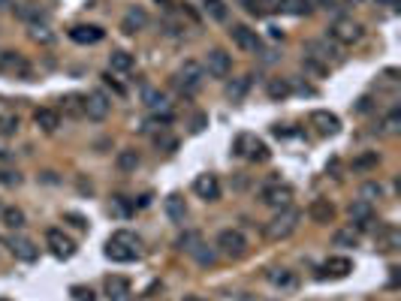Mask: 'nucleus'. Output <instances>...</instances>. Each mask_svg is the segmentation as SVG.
<instances>
[{"label": "nucleus", "instance_id": "f257e3e1", "mask_svg": "<svg viewBox=\"0 0 401 301\" xmlns=\"http://www.w3.org/2000/svg\"><path fill=\"white\" fill-rule=\"evenodd\" d=\"M139 247H142L139 235L127 232V229H118L106 241V259H112V262H133V259H139Z\"/></svg>", "mask_w": 401, "mask_h": 301}, {"label": "nucleus", "instance_id": "f03ea898", "mask_svg": "<svg viewBox=\"0 0 401 301\" xmlns=\"http://www.w3.org/2000/svg\"><path fill=\"white\" fill-rule=\"evenodd\" d=\"M299 220H302V214H299L296 208H280L278 214L266 223V238L269 241H284L290 238L299 229Z\"/></svg>", "mask_w": 401, "mask_h": 301}, {"label": "nucleus", "instance_id": "7ed1b4c3", "mask_svg": "<svg viewBox=\"0 0 401 301\" xmlns=\"http://www.w3.org/2000/svg\"><path fill=\"white\" fill-rule=\"evenodd\" d=\"M203 78H205L203 64H196V60H184L182 69L175 73V85H178L182 94H196V90L203 88Z\"/></svg>", "mask_w": 401, "mask_h": 301}, {"label": "nucleus", "instance_id": "20e7f679", "mask_svg": "<svg viewBox=\"0 0 401 301\" xmlns=\"http://www.w3.org/2000/svg\"><path fill=\"white\" fill-rule=\"evenodd\" d=\"M217 250L224 256L229 259H238V256H245V250H247V238L242 229H224V232L217 235Z\"/></svg>", "mask_w": 401, "mask_h": 301}, {"label": "nucleus", "instance_id": "39448f33", "mask_svg": "<svg viewBox=\"0 0 401 301\" xmlns=\"http://www.w3.org/2000/svg\"><path fill=\"white\" fill-rule=\"evenodd\" d=\"M329 36H332L338 46H353L362 39V24H356L353 18H338V22L329 24Z\"/></svg>", "mask_w": 401, "mask_h": 301}, {"label": "nucleus", "instance_id": "423d86ee", "mask_svg": "<svg viewBox=\"0 0 401 301\" xmlns=\"http://www.w3.org/2000/svg\"><path fill=\"white\" fill-rule=\"evenodd\" d=\"M109 108H112V99H109L103 90H91L88 97H82V112H85V118L106 120V118H109Z\"/></svg>", "mask_w": 401, "mask_h": 301}, {"label": "nucleus", "instance_id": "0eeeda50", "mask_svg": "<svg viewBox=\"0 0 401 301\" xmlns=\"http://www.w3.org/2000/svg\"><path fill=\"white\" fill-rule=\"evenodd\" d=\"M203 69L212 78H226L229 73H233V57H229L224 48H212V52L205 55V64H203Z\"/></svg>", "mask_w": 401, "mask_h": 301}, {"label": "nucleus", "instance_id": "6e6552de", "mask_svg": "<svg viewBox=\"0 0 401 301\" xmlns=\"http://www.w3.org/2000/svg\"><path fill=\"white\" fill-rule=\"evenodd\" d=\"M259 199L269 205V208H290V202H293V187H287V184H269L263 187V193H259Z\"/></svg>", "mask_w": 401, "mask_h": 301}, {"label": "nucleus", "instance_id": "1a4fd4ad", "mask_svg": "<svg viewBox=\"0 0 401 301\" xmlns=\"http://www.w3.org/2000/svg\"><path fill=\"white\" fill-rule=\"evenodd\" d=\"M0 73L15 76V78H27L31 76V64H27L25 55H18V52H0Z\"/></svg>", "mask_w": 401, "mask_h": 301}, {"label": "nucleus", "instance_id": "9d476101", "mask_svg": "<svg viewBox=\"0 0 401 301\" xmlns=\"http://www.w3.org/2000/svg\"><path fill=\"white\" fill-rule=\"evenodd\" d=\"M46 244H48V250H52V256H57V259H69V256L76 253L73 238H67L61 229H48V232H46Z\"/></svg>", "mask_w": 401, "mask_h": 301}, {"label": "nucleus", "instance_id": "9b49d317", "mask_svg": "<svg viewBox=\"0 0 401 301\" xmlns=\"http://www.w3.org/2000/svg\"><path fill=\"white\" fill-rule=\"evenodd\" d=\"M350 271H353V262H350L347 256H332V259H326L323 265H320V271H317V277L320 280H341V277H347Z\"/></svg>", "mask_w": 401, "mask_h": 301}, {"label": "nucleus", "instance_id": "f8f14e48", "mask_svg": "<svg viewBox=\"0 0 401 301\" xmlns=\"http://www.w3.org/2000/svg\"><path fill=\"white\" fill-rule=\"evenodd\" d=\"M193 193L203 199V202H217V199H220V181H217V175H196Z\"/></svg>", "mask_w": 401, "mask_h": 301}, {"label": "nucleus", "instance_id": "ddd939ff", "mask_svg": "<svg viewBox=\"0 0 401 301\" xmlns=\"http://www.w3.org/2000/svg\"><path fill=\"white\" fill-rule=\"evenodd\" d=\"M229 36H233V43L242 48V52H259V36H257V30H250L247 24H233L229 27Z\"/></svg>", "mask_w": 401, "mask_h": 301}, {"label": "nucleus", "instance_id": "4468645a", "mask_svg": "<svg viewBox=\"0 0 401 301\" xmlns=\"http://www.w3.org/2000/svg\"><path fill=\"white\" fill-rule=\"evenodd\" d=\"M311 127H314L320 136H335L341 130V120H338V115L326 112V108H317V112H311Z\"/></svg>", "mask_w": 401, "mask_h": 301}, {"label": "nucleus", "instance_id": "2eb2a0df", "mask_svg": "<svg viewBox=\"0 0 401 301\" xmlns=\"http://www.w3.org/2000/svg\"><path fill=\"white\" fill-rule=\"evenodd\" d=\"M103 36H106V30L97 27V24H76V27H69V39L79 43V46H97Z\"/></svg>", "mask_w": 401, "mask_h": 301}, {"label": "nucleus", "instance_id": "dca6fc26", "mask_svg": "<svg viewBox=\"0 0 401 301\" xmlns=\"http://www.w3.org/2000/svg\"><path fill=\"white\" fill-rule=\"evenodd\" d=\"M106 298L109 301H133V289H130V280L127 277H106Z\"/></svg>", "mask_w": 401, "mask_h": 301}, {"label": "nucleus", "instance_id": "f3484780", "mask_svg": "<svg viewBox=\"0 0 401 301\" xmlns=\"http://www.w3.org/2000/svg\"><path fill=\"white\" fill-rule=\"evenodd\" d=\"M9 250H13V256L22 259V262H36V256H39V247L31 238H22V235L9 238Z\"/></svg>", "mask_w": 401, "mask_h": 301}, {"label": "nucleus", "instance_id": "a211bd4d", "mask_svg": "<svg viewBox=\"0 0 401 301\" xmlns=\"http://www.w3.org/2000/svg\"><path fill=\"white\" fill-rule=\"evenodd\" d=\"M308 217L314 220V223L326 226V223H332L335 220V205L329 202V199H314V202L308 205Z\"/></svg>", "mask_w": 401, "mask_h": 301}, {"label": "nucleus", "instance_id": "6ab92c4d", "mask_svg": "<svg viewBox=\"0 0 401 301\" xmlns=\"http://www.w3.org/2000/svg\"><path fill=\"white\" fill-rule=\"evenodd\" d=\"M148 24V13L142 6H133V9H127L124 13V18H121V30L127 36H133V34H139V30H142Z\"/></svg>", "mask_w": 401, "mask_h": 301}, {"label": "nucleus", "instance_id": "aec40b11", "mask_svg": "<svg viewBox=\"0 0 401 301\" xmlns=\"http://www.w3.org/2000/svg\"><path fill=\"white\" fill-rule=\"evenodd\" d=\"M350 220H353L356 229H368L371 223H374V211H371V202L359 199V202L350 205Z\"/></svg>", "mask_w": 401, "mask_h": 301}, {"label": "nucleus", "instance_id": "412c9836", "mask_svg": "<svg viewBox=\"0 0 401 301\" xmlns=\"http://www.w3.org/2000/svg\"><path fill=\"white\" fill-rule=\"evenodd\" d=\"M34 124L43 130V133H55V130L61 127V115H57L55 108H36V112H34Z\"/></svg>", "mask_w": 401, "mask_h": 301}, {"label": "nucleus", "instance_id": "4be33fe9", "mask_svg": "<svg viewBox=\"0 0 401 301\" xmlns=\"http://www.w3.org/2000/svg\"><path fill=\"white\" fill-rule=\"evenodd\" d=\"M166 217L172 220V223H184L187 205H184V199L178 196V193H169V196H166Z\"/></svg>", "mask_w": 401, "mask_h": 301}, {"label": "nucleus", "instance_id": "5701e85b", "mask_svg": "<svg viewBox=\"0 0 401 301\" xmlns=\"http://www.w3.org/2000/svg\"><path fill=\"white\" fill-rule=\"evenodd\" d=\"M266 94H269V99H275V103H280V99H287L290 94H293V85H290L287 78H269Z\"/></svg>", "mask_w": 401, "mask_h": 301}, {"label": "nucleus", "instance_id": "b1692460", "mask_svg": "<svg viewBox=\"0 0 401 301\" xmlns=\"http://www.w3.org/2000/svg\"><path fill=\"white\" fill-rule=\"evenodd\" d=\"M278 9L290 15H308L314 9V0H278Z\"/></svg>", "mask_w": 401, "mask_h": 301}, {"label": "nucleus", "instance_id": "393cba45", "mask_svg": "<svg viewBox=\"0 0 401 301\" xmlns=\"http://www.w3.org/2000/svg\"><path fill=\"white\" fill-rule=\"evenodd\" d=\"M266 277H269V284L280 286V289H293L296 286V274L293 271H287V268H272Z\"/></svg>", "mask_w": 401, "mask_h": 301}, {"label": "nucleus", "instance_id": "a878e982", "mask_svg": "<svg viewBox=\"0 0 401 301\" xmlns=\"http://www.w3.org/2000/svg\"><path fill=\"white\" fill-rule=\"evenodd\" d=\"M133 55L130 52H112L109 55V69H112V73H130V69H133Z\"/></svg>", "mask_w": 401, "mask_h": 301}, {"label": "nucleus", "instance_id": "bb28decb", "mask_svg": "<svg viewBox=\"0 0 401 301\" xmlns=\"http://www.w3.org/2000/svg\"><path fill=\"white\" fill-rule=\"evenodd\" d=\"M15 15L22 18V22H31V24H46V18H48L39 6H18Z\"/></svg>", "mask_w": 401, "mask_h": 301}, {"label": "nucleus", "instance_id": "cd10ccee", "mask_svg": "<svg viewBox=\"0 0 401 301\" xmlns=\"http://www.w3.org/2000/svg\"><path fill=\"white\" fill-rule=\"evenodd\" d=\"M142 99H145V106L151 108V112H157V115L166 112V97L160 94V90H151V88H148L145 94H142Z\"/></svg>", "mask_w": 401, "mask_h": 301}, {"label": "nucleus", "instance_id": "c85d7f7f", "mask_svg": "<svg viewBox=\"0 0 401 301\" xmlns=\"http://www.w3.org/2000/svg\"><path fill=\"white\" fill-rule=\"evenodd\" d=\"M115 163H118V169H121V172H136V166H139V154H136V150H121V154H118V160H115Z\"/></svg>", "mask_w": 401, "mask_h": 301}, {"label": "nucleus", "instance_id": "c756f323", "mask_svg": "<svg viewBox=\"0 0 401 301\" xmlns=\"http://www.w3.org/2000/svg\"><path fill=\"white\" fill-rule=\"evenodd\" d=\"M31 39H34V43H43V46H52L55 34L48 30V24H31Z\"/></svg>", "mask_w": 401, "mask_h": 301}, {"label": "nucleus", "instance_id": "7c9ffc66", "mask_svg": "<svg viewBox=\"0 0 401 301\" xmlns=\"http://www.w3.org/2000/svg\"><path fill=\"white\" fill-rule=\"evenodd\" d=\"M4 223L9 229H22L25 226V211L22 208H4Z\"/></svg>", "mask_w": 401, "mask_h": 301}, {"label": "nucleus", "instance_id": "2f4dec72", "mask_svg": "<svg viewBox=\"0 0 401 301\" xmlns=\"http://www.w3.org/2000/svg\"><path fill=\"white\" fill-rule=\"evenodd\" d=\"M356 232H353V226H350V229H341V232H335L332 235V244L335 247H356Z\"/></svg>", "mask_w": 401, "mask_h": 301}, {"label": "nucleus", "instance_id": "473e14b6", "mask_svg": "<svg viewBox=\"0 0 401 301\" xmlns=\"http://www.w3.org/2000/svg\"><path fill=\"white\" fill-rule=\"evenodd\" d=\"M245 157H250L254 163H266V160H269V148H266L263 142H257V139H254V142H250V150H247Z\"/></svg>", "mask_w": 401, "mask_h": 301}, {"label": "nucleus", "instance_id": "72a5a7b5", "mask_svg": "<svg viewBox=\"0 0 401 301\" xmlns=\"http://www.w3.org/2000/svg\"><path fill=\"white\" fill-rule=\"evenodd\" d=\"M178 247L187 250V253H196V250L203 247V244H199V235H196V232H184L182 238H178Z\"/></svg>", "mask_w": 401, "mask_h": 301}, {"label": "nucleus", "instance_id": "f704fd0d", "mask_svg": "<svg viewBox=\"0 0 401 301\" xmlns=\"http://www.w3.org/2000/svg\"><path fill=\"white\" fill-rule=\"evenodd\" d=\"M247 85H250V78H238V82H233V85L226 88V97H229V99H242L245 90H247Z\"/></svg>", "mask_w": 401, "mask_h": 301}, {"label": "nucleus", "instance_id": "c9c22d12", "mask_svg": "<svg viewBox=\"0 0 401 301\" xmlns=\"http://www.w3.org/2000/svg\"><path fill=\"white\" fill-rule=\"evenodd\" d=\"M380 196H383V187L374 184V181H368V184L362 187V199H365V202H374V199H380Z\"/></svg>", "mask_w": 401, "mask_h": 301}, {"label": "nucleus", "instance_id": "e433bc0d", "mask_svg": "<svg viewBox=\"0 0 401 301\" xmlns=\"http://www.w3.org/2000/svg\"><path fill=\"white\" fill-rule=\"evenodd\" d=\"M69 293H73V298H76V301H97V298H94V293H91L88 286H73Z\"/></svg>", "mask_w": 401, "mask_h": 301}, {"label": "nucleus", "instance_id": "4c0bfd02", "mask_svg": "<svg viewBox=\"0 0 401 301\" xmlns=\"http://www.w3.org/2000/svg\"><path fill=\"white\" fill-rule=\"evenodd\" d=\"M15 130H18V118H4V120H0V133H4V136H13Z\"/></svg>", "mask_w": 401, "mask_h": 301}, {"label": "nucleus", "instance_id": "58836bf2", "mask_svg": "<svg viewBox=\"0 0 401 301\" xmlns=\"http://www.w3.org/2000/svg\"><path fill=\"white\" fill-rule=\"evenodd\" d=\"M398 124H401V112H398V108H393V112H389V118H386V130H393V133H395Z\"/></svg>", "mask_w": 401, "mask_h": 301}, {"label": "nucleus", "instance_id": "ea45409f", "mask_svg": "<svg viewBox=\"0 0 401 301\" xmlns=\"http://www.w3.org/2000/svg\"><path fill=\"white\" fill-rule=\"evenodd\" d=\"M196 259H199L203 265H212V262H215V253H212V250H196Z\"/></svg>", "mask_w": 401, "mask_h": 301}, {"label": "nucleus", "instance_id": "a19ab883", "mask_svg": "<svg viewBox=\"0 0 401 301\" xmlns=\"http://www.w3.org/2000/svg\"><path fill=\"white\" fill-rule=\"evenodd\" d=\"M208 9H212L215 18H224V15H226V9H224V4H220V0H212V4H208Z\"/></svg>", "mask_w": 401, "mask_h": 301}, {"label": "nucleus", "instance_id": "79ce46f5", "mask_svg": "<svg viewBox=\"0 0 401 301\" xmlns=\"http://www.w3.org/2000/svg\"><path fill=\"white\" fill-rule=\"evenodd\" d=\"M205 124H208V118H205V115H196V118H193V127H190V130H193V133H203Z\"/></svg>", "mask_w": 401, "mask_h": 301}, {"label": "nucleus", "instance_id": "37998d69", "mask_svg": "<svg viewBox=\"0 0 401 301\" xmlns=\"http://www.w3.org/2000/svg\"><path fill=\"white\" fill-rule=\"evenodd\" d=\"M67 220H73V226H76V229H88L85 217H79V214H67Z\"/></svg>", "mask_w": 401, "mask_h": 301}, {"label": "nucleus", "instance_id": "c03bdc74", "mask_svg": "<svg viewBox=\"0 0 401 301\" xmlns=\"http://www.w3.org/2000/svg\"><path fill=\"white\" fill-rule=\"evenodd\" d=\"M0 181H4V184H18V175H13V172H0Z\"/></svg>", "mask_w": 401, "mask_h": 301}, {"label": "nucleus", "instance_id": "a18cd8bd", "mask_svg": "<svg viewBox=\"0 0 401 301\" xmlns=\"http://www.w3.org/2000/svg\"><path fill=\"white\" fill-rule=\"evenodd\" d=\"M257 6H259V13L263 9H278V0H257Z\"/></svg>", "mask_w": 401, "mask_h": 301}, {"label": "nucleus", "instance_id": "49530a36", "mask_svg": "<svg viewBox=\"0 0 401 301\" xmlns=\"http://www.w3.org/2000/svg\"><path fill=\"white\" fill-rule=\"evenodd\" d=\"M377 163V157L374 154H368V157H362V160H356V166H374Z\"/></svg>", "mask_w": 401, "mask_h": 301}, {"label": "nucleus", "instance_id": "de8ad7c7", "mask_svg": "<svg viewBox=\"0 0 401 301\" xmlns=\"http://www.w3.org/2000/svg\"><path fill=\"white\" fill-rule=\"evenodd\" d=\"M184 301H203V298H199V295H184Z\"/></svg>", "mask_w": 401, "mask_h": 301}, {"label": "nucleus", "instance_id": "09e8293b", "mask_svg": "<svg viewBox=\"0 0 401 301\" xmlns=\"http://www.w3.org/2000/svg\"><path fill=\"white\" fill-rule=\"evenodd\" d=\"M9 6V0H0V9H6Z\"/></svg>", "mask_w": 401, "mask_h": 301}, {"label": "nucleus", "instance_id": "8fccbe9b", "mask_svg": "<svg viewBox=\"0 0 401 301\" xmlns=\"http://www.w3.org/2000/svg\"><path fill=\"white\" fill-rule=\"evenodd\" d=\"M383 4H389V6H395V0H383Z\"/></svg>", "mask_w": 401, "mask_h": 301}, {"label": "nucleus", "instance_id": "3c124183", "mask_svg": "<svg viewBox=\"0 0 401 301\" xmlns=\"http://www.w3.org/2000/svg\"><path fill=\"white\" fill-rule=\"evenodd\" d=\"M353 4H359V0H353Z\"/></svg>", "mask_w": 401, "mask_h": 301}]
</instances>
